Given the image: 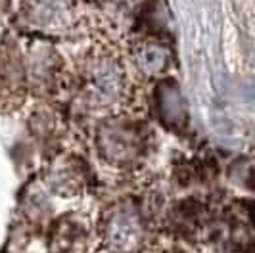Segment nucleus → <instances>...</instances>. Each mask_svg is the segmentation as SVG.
I'll return each instance as SVG.
<instances>
[{
	"label": "nucleus",
	"instance_id": "obj_10",
	"mask_svg": "<svg viewBox=\"0 0 255 253\" xmlns=\"http://www.w3.org/2000/svg\"><path fill=\"white\" fill-rule=\"evenodd\" d=\"M161 253H175V252H161Z\"/></svg>",
	"mask_w": 255,
	"mask_h": 253
},
{
	"label": "nucleus",
	"instance_id": "obj_2",
	"mask_svg": "<svg viewBox=\"0 0 255 253\" xmlns=\"http://www.w3.org/2000/svg\"><path fill=\"white\" fill-rule=\"evenodd\" d=\"M153 132L140 108L100 117L92 130L98 161L115 173H136L146 165Z\"/></svg>",
	"mask_w": 255,
	"mask_h": 253
},
{
	"label": "nucleus",
	"instance_id": "obj_4",
	"mask_svg": "<svg viewBox=\"0 0 255 253\" xmlns=\"http://www.w3.org/2000/svg\"><path fill=\"white\" fill-rule=\"evenodd\" d=\"M87 23L98 31L100 40L123 44L130 35L153 29L146 17L159 10V0H83Z\"/></svg>",
	"mask_w": 255,
	"mask_h": 253
},
{
	"label": "nucleus",
	"instance_id": "obj_9",
	"mask_svg": "<svg viewBox=\"0 0 255 253\" xmlns=\"http://www.w3.org/2000/svg\"><path fill=\"white\" fill-rule=\"evenodd\" d=\"M46 180H48L46 186L64 198L79 196L89 188L87 167L75 155H67V157L58 159L50 167Z\"/></svg>",
	"mask_w": 255,
	"mask_h": 253
},
{
	"label": "nucleus",
	"instance_id": "obj_7",
	"mask_svg": "<svg viewBox=\"0 0 255 253\" xmlns=\"http://www.w3.org/2000/svg\"><path fill=\"white\" fill-rule=\"evenodd\" d=\"M98 240L96 227L87 215L65 213L58 217L48 232V252L50 253H89Z\"/></svg>",
	"mask_w": 255,
	"mask_h": 253
},
{
	"label": "nucleus",
	"instance_id": "obj_1",
	"mask_svg": "<svg viewBox=\"0 0 255 253\" xmlns=\"http://www.w3.org/2000/svg\"><path fill=\"white\" fill-rule=\"evenodd\" d=\"M77 104L98 119L136 110V89L119 44L96 40L79 56L73 73Z\"/></svg>",
	"mask_w": 255,
	"mask_h": 253
},
{
	"label": "nucleus",
	"instance_id": "obj_8",
	"mask_svg": "<svg viewBox=\"0 0 255 253\" xmlns=\"http://www.w3.org/2000/svg\"><path fill=\"white\" fill-rule=\"evenodd\" d=\"M27 65L13 42L0 44V110L19 108L27 92Z\"/></svg>",
	"mask_w": 255,
	"mask_h": 253
},
{
	"label": "nucleus",
	"instance_id": "obj_6",
	"mask_svg": "<svg viewBox=\"0 0 255 253\" xmlns=\"http://www.w3.org/2000/svg\"><path fill=\"white\" fill-rule=\"evenodd\" d=\"M21 17L48 37H69L87 23L83 0H21Z\"/></svg>",
	"mask_w": 255,
	"mask_h": 253
},
{
	"label": "nucleus",
	"instance_id": "obj_5",
	"mask_svg": "<svg viewBox=\"0 0 255 253\" xmlns=\"http://www.w3.org/2000/svg\"><path fill=\"white\" fill-rule=\"evenodd\" d=\"M123 56L134 81L153 83L167 77L175 67V48L157 29L138 31L121 44Z\"/></svg>",
	"mask_w": 255,
	"mask_h": 253
},
{
	"label": "nucleus",
	"instance_id": "obj_3",
	"mask_svg": "<svg viewBox=\"0 0 255 253\" xmlns=\"http://www.w3.org/2000/svg\"><path fill=\"white\" fill-rule=\"evenodd\" d=\"M161 221V205L155 192L117 198L100 215L98 240L110 253H146L150 234Z\"/></svg>",
	"mask_w": 255,
	"mask_h": 253
}]
</instances>
